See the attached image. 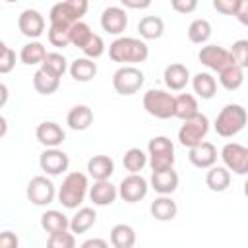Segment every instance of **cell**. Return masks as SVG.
Instances as JSON below:
<instances>
[{
	"label": "cell",
	"mask_w": 248,
	"mask_h": 248,
	"mask_svg": "<svg viewBox=\"0 0 248 248\" xmlns=\"http://www.w3.org/2000/svg\"><path fill=\"white\" fill-rule=\"evenodd\" d=\"M149 56V46L145 41L136 37H118L108 45V58L122 66H134L145 62Z\"/></svg>",
	"instance_id": "1"
},
{
	"label": "cell",
	"mask_w": 248,
	"mask_h": 248,
	"mask_svg": "<svg viewBox=\"0 0 248 248\" xmlns=\"http://www.w3.org/2000/svg\"><path fill=\"white\" fill-rule=\"evenodd\" d=\"M89 182H87V174L83 172H68L58 188V202L66 207V209H78L81 205V202L85 200V196L89 194Z\"/></svg>",
	"instance_id": "2"
},
{
	"label": "cell",
	"mask_w": 248,
	"mask_h": 248,
	"mask_svg": "<svg viewBox=\"0 0 248 248\" xmlns=\"http://www.w3.org/2000/svg\"><path fill=\"white\" fill-rule=\"evenodd\" d=\"M246 122H248L246 108L242 105H238V103H229L219 110V114H217V118L213 122V128H215L217 136L232 138V136H236L238 132L244 130Z\"/></svg>",
	"instance_id": "3"
},
{
	"label": "cell",
	"mask_w": 248,
	"mask_h": 248,
	"mask_svg": "<svg viewBox=\"0 0 248 248\" xmlns=\"http://www.w3.org/2000/svg\"><path fill=\"white\" fill-rule=\"evenodd\" d=\"M147 157L151 170L172 169L174 165V145L167 136H155L147 143Z\"/></svg>",
	"instance_id": "4"
},
{
	"label": "cell",
	"mask_w": 248,
	"mask_h": 248,
	"mask_svg": "<svg viewBox=\"0 0 248 248\" xmlns=\"http://www.w3.org/2000/svg\"><path fill=\"white\" fill-rule=\"evenodd\" d=\"M89 4L87 0H66V2H58L50 8L48 12V19L50 23H62V25H74L78 21H81V17L85 16Z\"/></svg>",
	"instance_id": "5"
},
{
	"label": "cell",
	"mask_w": 248,
	"mask_h": 248,
	"mask_svg": "<svg viewBox=\"0 0 248 248\" xmlns=\"http://www.w3.org/2000/svg\"><path fill=\"white\" fill-rule=\"evenodd\" d=\"M143 108L147 114L167 120L174 116V97L163 89H149L143 93Z\"/></svg>",
	"instance_id": "6"
},
{
	"label": "cell",
	"mask_w": 248,
	"mask_h": 248,
	"mask_svg": "<svg viewBox=\"0 0 248 248\" xmlns=\"http://www.w3.org/2000/svg\"><path fill=\"white\" fill-rule=\"evenodd\" d=\"M207 132H209V118L200 112L194 118L182 122V126L178 130V141H180V145L192 149V147L200 145L202 141H205Z\"/></svg>",
	"instance_id": "7"
},
{
	"label": "cell",
	"mask_w": 248,
	"mask_h": 248,
	"mask_svg": "<svg viewBox=\"0 0 248 248\" xmlns=\"http://www.w3.org/2000/svg\"><path fill=\"white\" fill-rule=\"evenodd\" d=\"M145 81V76L136 66H120L112 74V87L120 95H134L141 89Z\"/></svg>",
	"instance_id": "8"
},
{
	"label": "cell",
	"mask_w": 248,
	"mask_h": 248,
	"mask_svg": "<svg viewBox=\"0 0 248 248\" xmlns=\"http://www.w3.org/2000/svg\"><path fill=\"white\" fill-rule=\"evenodd\" d=\"M25 196L27 200L33 203V205H48L54 202V198L58 196L56 192V186L52 184L50 178L39 174V176H33L29 182H27V188H25Z\"/></svg>",
	"instance_id": "9"
},
{
	"label": "cell",
	"mask_w": 248,
	"mask_h": 248,
	"mask_svg": "<svg viewBox=\"0 0 248 248\" xmlns=\"http://www.w3.org/2000/svg\"><path fill=\"white\" fill-rule=\"evenodd\" d=\"M223 167L232 170L234 174H248V147L236 141H229L221 149Z\"/></svg>",
	"instance_id": "10"
},
{
	"label": "cell",
	"mask_w": 248,
	"mask_h": 248,
	"mask_svg": "<svg viewBox=\"0 0 248 248\" xmlns=\"http://www.w3.org/2000/svg\"><path fill=\"white\" fill-rule=\"evenodd\" d=\"M198 60L205 68H209V70H213L217 74L221 70H225L227 66L234 64L232 56H231V50H227V48H223L219 45H203L200 48V52H198Z\"/></svg>",
	"instance_id": "11"
},
{
	"label": "cell",
	"mask_w": 248,
	"mask_h": 248,
	"mask_svg": "<svg viewBox=\"0 0 248 248\" xmlns=\"http://www.w3.org/2000/svg\"><path fill=\"white\" fill-rule=\"evenodd\" d=\"M147 190H149V182L141 174H128L118 184V196L128 203H136L143 200L147 196Z\"/></svg>",
	"instance_id": "12"
},
{
	"label": "cell",
	"mask_w": 248,
	"mask_h": 248,
	"mask_svg": "<svg viewBox=\"0 0 248 248\" xmlns=\"http://www.w3.org/2000/svg\"><path fill=\"white\" fill-rule=\"evenodd\" d=\"M39 165H41V170H45V174L48 176H58L62 172L68 170L70 167V159L68 155L58 149V147H50V149H45L39 157Z\"/></svg>",
	"instance_id": "13"
},
{
	"label": "cell",
	"mask_w": 248,
	"mask_h": 248,
	"mask_svg": "<svg viewBox=\"0 0 248 248\" xmlns=\"http://www.w3.org/2000/svg\"><path fill=\"white\" fill-rule=\"evenodd\" d=\"M101 27L110 35H120L128 27V14L122 6H108L101 14Z\"/></svg>",
	"instance_id": "14"
},
{
	"label": "cell",
	"mask_w": 248,
	"mask_h": 248,
	"mask_svg": "<svg viewBox=\"0 0 248 248\" xmlns=\"http://www.w3.org/2000/svg\"><path fill=\"white\" fill-rule=\"evenodd\" d=\"M17 27H19L21 35H25L29 39H37L45 33V17H43L41 12H37L33 8H27L19 14Z\"/></svg>",
	"instance_id": "15"
},
{
	"label": "cell",
	"mask_w": 248,
	"mask_h": 248,
	"mask_svg": "<svg viewBox=\"0 0 248 248\" xmlns=\"http://www.w3.org/2000/svg\"><path fill=\"white\" fill-rule=\"evenodd\" d=\"M35 138H37L39 143H43L46 149H50V147H58L66 140V132L62 130L60 124H56L52 120H45L37 126Z\"/></svg>",
	"instance_id": "16"
},
{
	"label": "cell",
	"mask_w": 248,
	"mask_h": 248,
	"mask_svg": "<svg viewBox=\"0 0 248 248\" xmlns=\"http://www.w3.org/2000/svg\"><path fill=\"white\" fill-rule=\"evenodd\" d=\"M188 159L196 169H211L217 161V147L211 141H202L200 145L188 149Z\"/></svg>",
	"instance_id": "17"
},
{
	"label": "cell",
	"mask_w": 248,
	"mask_h": 248,
	"mask_svg": "<svg viewBox=\"0 0 248 248\" xmlns=\"http://www.w3.org/2000/svg\"><path fill=\"white\" fill-rule=\"evenodd\" d=\"M149 186L161 194V196H170L178 188V172L174 169H165V170H153L149 178Z\"/></svg>",
	"instance_id": "18"
},
{
	"label": "cell",
	"mask_w": 248,
	"mask_h": 248,
	"mask_svg": "<svg viewBox=\"0 0 248 248\" xmlns=\"http://www.w3.org/2000/svg\"><path fill=\"white\" fill-rule=\"evenodd\" d=\"M116 198H118V188L110 180H97L89 188V200L93 202V205L105 207V205L114 203Z\"/></svg>",
	"instance_id": "19"
},
{
	"label": "cell",
	"mask_w": 248,
	"mask_h": 248,
	"mask_svg": "<svg viewBox=\"0 0 248 248\" xmlns=\"http://www.w3.org/2000/svg\"><path fill=\"white\" fill-rule=\"evenodd\" d=\"M163 79L170 91H182L190 81V70L180 62H172L165 68Z\"/></svg>",
	"instance_id": "20"
},
{
	"label": "cell",
	"mask_w": 248,
	"mask_h": 248,
	"mask_svg": "<svg viewBox=\"0 0 248 248\" xmlns=\"http://www.w3.org/2000/svg\"><path fill=\"white\" fill-rule=\"evenodd\" d=\"M114 172V161L108 155H93L87 161V174L97 180H108Z\"/></svg>",
	"instance_id": "21"
},
{
	"label": "cell",
	"mask_w": 248,
	"mask_h": 248,
	"mask_svg": "<svg viewBox=\"0 0 248 248\" xmlns=\"http://www.w3.org/2000/svg\"><path fill=\"white\" fill-rule=\"evenodd\" d=\"M66 124L76 132H83L93 124V110L87 105H76L66 114Z\"/></svg>",
	"instance_id": "22"
},
{
	"label": "cell",
	"mask_w": 248,
	"mask_h": 248,
	"mask_svg": "<svg viewBox=\"0 0 248 248\" xmlns=\"http://www.w3.org/2000/svg\"><path fill=\"white\" fill-rule=\"evenodd\" d=\"M149 211L157 221H172L178 213V205L170 196H159L151 202Z\"/></svg>",
	"instance_id": "23"
},
{
	"label": "cell",
	"mask_w": 248,
	"mask_h": 248,
	"mask_svg": "<svg viewBox=\"0 0 248 248\" xmlns=\"http://www.w3.org/2000/svg\"><path fill=\"white\" fill-rule=\"evenodd\" d=\"M41 227L48 232V234H56V232H64L70 229V219L58 211V209H46L41 215Z\"/></svg>",
	"instance_id": "24"
},
{
	"label": "cell",
	"mask_w": 248,
	"mask_h": 248,
	"mask_svg": "<svg viewBox=\"0 0 248 248\" xmlns=\"http://www.w3.org/2000/svg\"><path fill=\"white\" fill-rule=\"evenodd\" d=\"M138 31L140 37L145 41H155L159 37H163L165 33V21L159 16H143L138 23Z\"/></svg>",
	"instance_id": "25"
},
{
	"label": "cell",
	"mask_w": 248,
	"mask_h": 248,
	"mask_svg": "<svg viewBox=\"0 0 248 248\" xmlns=\"http://www.w3.org/2000/svg\"><path fill=\"white\" fill-rule=\"evenodd\" d=\"M205 186L211 192H225L231 186V170L227 167H219V165L207 169Z\"/></svg>",
	"instance_id": "26"
},
{
	"label": "cell",
	"mask_w": 248,
	"mask_h": 248,
	"mask_svg": "<svg viewBox=\"0 0 248 248\" xmlns=\"http://www.w3.org/2000/svg\"><path fill=\"white\" fill-rule=\"evenodd\" d=\"M95 221H97V213L93 207H79L70 219V231L74 234H83L95 225Z\"/></svg>",
	"instance_id": "27"
},
{
	"label": "cell",
	"mask_w": 248,
	"mask_h": 248,
	"mask_svg": "<svg viewBox=\"0 0 248 248\" xmlns=\"http://www.w3.org/2000/svg\"><path fill=\"white\" fill-rule=\"evenodd\" d=\"M196 114H200V110H198V99L194 95L180 93L174 97V116L176 118H180L184 122V120L194 118Z\"/></svg>",
	"instance_id": "28"
},
{
	"label": "cell",
	"mask_w": 248,
	"mask_h": 248,
	"mask_svg": "<svg viewBox=\"0 0 248 248\" xmlns=\"http://www.w3.org/2000/svg\"><path fill=\"white\" fill-rule=\"evenodd\" d=\"M110 244L112 248H134L136 244V231L126 223H118L110 229Z\"/></svg>",
	"instance_id": "29"
},
{
	"label": "cell",
	"mask_w": 248,
	"mask_h": 248,
	"mask_svg": "<svg viewBox=\"0 0 248 248\" xmlns=\"http://www.w3.org/2000/svg\"><path fill=\"white\" fill-rule=\"evenodd\" d=\"M70 76L76 79V81H91L95 76H97V64L91 60V58H76L72 64H70Z\"/></svg>",
	"instance_id": "30"
},
{
	"label": "cell",
	"mask_w": 248,
	"mask_h": 248,
	"mask_svg": "<svg viewBox=\"0 0 248 248\" xmlns=\"http://www.w3.org/2000/svg\"><path fill=\"white\" fill-rule=\"evenodd\" d=\"M192 89L202 99H211L217 91V79L209 72H198L192 78Z\"/></svg>",
	"instance_id": "31"
},
{
	"label": "cell",
	"mask_w": 248,
	"mask_h": 248,
	"mask_svg": "<svg viewBox=\"0 0 248 248\" xmlns=\"http://www.w3.org/2000/svg\"><path fill=\"white\" fill-rule=\"evenodd\" d=\"M46 48H45V45L43 43H39V41H31V43H27V45H23L21 46V50H19V60L25 64V66H41L43 64V60L46 58Z\"/></svg>",
	"instance_id": "32"
},
{
	"label": "cell",
	"mask_w": 248,
	"mask_h": 248,
	"mask_svg": "<svg viewBox=\"0 0 248 248\" xmlns=\"http://www.w3.org/2000/svg\"><path fill=\"white\" fill-rule=\"evenodd\" d=\"M147 163H149V157H147L145 151L140 149V147H130V149L124 153V157H122V165H124V169H126L130 174H140V170H141Z\"/></svg>",
	"instance_id": "33"
},
{
	"label": "cell",
	"mask_w": 248,
	"mask_h": 248,
	"mask_svg": "<svg viewBox=\"0 0 248 248\" xmlns=\"http://www.w3.org/2000/svg\"><path fill=\"white\" fill-rule=\"evenodd\" d=\"M41 70L60 79L70 70V66H68V60L64 58V54H60V52H48L46 58L41 64Z\"/></svg>",
	"instance_id": "34"
},
{
	"label": "cell",
	"mask_w": 248,
	"mask_h": 248,
	"mask_svg": "<svg viewBox=\"0 0 248 248\" xmlns=\"http://www.w3.org/2000/svg\"><path fill=\"white\" fill-rule=\"evenodd\" d=\"M219 83H221L227 91H236V89L244 83V70L238 68L236 64L227 66L225 70L219 72Z\"/></svg>",
	"instance_id": "35"
},
{
	"label": "cell",
	"mask_w": 248,
	"mask_h": 248,
	"mask_svg": "<svg viewBox=\"0 0 248 248\" xmlns=\"http://www.w3.org/2000/svg\"><path fill=\"white\" fill-rule=\"evenodd\" d=\"M186 33H188L190 43H194V45H205L209 41V37H211V23L207 19H203V17H198V19H194L188 25V31Z\"/></svg>",
	"instance_id": "36"
},
{
	"label": "cell",
	"mask_w": 248,
	"mask_h": 248,
	"mask_svg": "<svg viewBox=\"0 0 248 248\" xmlns=\"http://www.w3.org/2000/svg\"><path fill=\"white\" fill-rule=\"evenodd\" d=\"M58 85H60V79L50 76V74H46V72H43L41 68L33 74V87L41 95H52L58 89Z\"/></svg>",
	"instance_id": "37"
},
{
	"label": "cell",
	"mask_w": 248,
	"mask_h": 248,
	"mask_svg": "<svg viewBox=\"0 0 248 248\" xmlns=\"http://www.w3.org/2000/svg\"><path fill=\"white\" fill-rule=\"evenodd\" d=\"M70 25H62V23H50L46 35H48V43L52 46L64 48L70 45Z\"/></svg>",
	"instance_id": "38"
},
{
	"label": "cell",
	"mask_w": 248,
	"mask_h": 248,
	"mask_svg": "<svg viewBox=\"0 0 248 248\" xmlns=\"http://www.w3.org/2000/svg\"><path fill=\"white\" fill-rule=\"evenodd\" d=\"M91 37H93V31H91V27H89L85 21H78V23H74L72 29H70V45L78 46L79 50L89 43Z\"/></svg>",
	"instance_id": "39"
},
{
	"label": "cell",
	"mask_w": 248,
	"mask_h": 248,
	"mask_svg": "<svg viewBox=\"0 0 248 248\" xmlns=\"http://www.w3.org/2000/svg\"><path fill=\"white\" fill-rule=\"evenodd\" d=\"M231 56H232V62L238 66V68H248V39H238L232 43L231 46Z\"/></svg>",
	"instance_id": "40"
},
{
	"label": "cell",
	"mask_w": 248,
	"mask_h": 248,
	"mask_svg": "<svg viewBox=\"0 0 248 248\" xmlns=\"http://www.w3.org/2000/svg\"><path fill=\"white\" fill-rule=\"evenodd\" d=\"M46 248H76V234L68 232V231L56 232V234H48Z\"/></svg>",
	"instance_id": "41"
},
{
	"label": "cell",
	"mask_w": 248,
	"mask_h": 248,
	"mask_svg": "<svg viewBox=\"0 0 248 248\" xmlns=\"http://www.w3.org/2000/svg\"><path fill=\"white\" fill-rule=\"evenodd\" d=\"M81 52H83L85 58H91V60L99 58V56L105 52V41H103V37L97 35V33H93V37H91L89 43L81 48Z\"/></svg>",
	"instance_id": "42"
},
{
	"label": "cell",
	"mask_w": 248,
	"mask_h": 248,
	"mask_svg": "<svg viewBox=\"0 0 248 248\" xmlns=\"http://www.w3.org/2000/svg\"><path fill=\"white\" fill-rule=\"evenodd\" d=\"M16 66V52L2 41L0 43V74H10Z\"/></svg>",
	"instance_id": "43"
},
{
	"label": "cell",
	"mask_w": 248,
	"mask_h": 248,
	"mask_svg": "<svg viewBox=\"0 0 248 248\" xmlns=\"http://www.w3.org/2000/svg\"><path fill=\"white\" fill-rule=\"evenodd\" d=\"M238 6H240V0H213V8L225 16H236Z\"/></svg>",
	"instance_id": "44"
},
{
	"label": "cell",
	"mask_w": 248,
	"mask_h": 248,
	"mask_svg": "<svg viewBox=\"0 0 248 248\" xmlns=\"http://www.w3.org/2000/svg\"><path fill=\"white\" fill-rule=\"evenodd\" d=\"M170 8L178 14H192L198 8L196 0H170Z\"/></svg>",
	"instance_id": "45"
},
{
	"label": "cell",
	"mask_w": 248,
	"mask_h": 248,
	"mask_svg": "<svg viewBox=\"0 0 248 248\" xmlns=\"http://www.w3.org/2000/svg\"><path fill=\"white\" fill-rule=\"evenodd\" d=\"M17 246H19V238L16 232L4 231L0 234V248H17Z\"/></svg>",
	"instance_id": "46"
},
{
	"label": "cell",
	"mask_w": 248,
	"mask_h": 248,
	"mask_svg": "<svg viewBox=\"0 0 248 248\" xmlns=\"http://www.w3.org/2000/svg\"><path fill=\"white\" fill-rule=\"evenodd\" d=\"M242 25L248 27V0H240V6L236 10V16H234Z\"/></svg>",
	"instance_id": "47"
},
{
	"label": "cell",
	"mask_w": 248,
	"mask_h": 248,
	"mask_svg": "<svg viewBox=\"0 0 248 248\" xmlns=\"http://www.w3.org/2000/svg\"><path fill=\"white\" fill-rule=\"evenodd\" d=\"M120 4H122L124 10H126V8H132V10H143V8H149V6H151L149 0H143V2H138V0H122Z\"/></svg>",
	"instance_id": "48"
},
{
	"label": "cell",
	"mask_w": 248,
	"mask_h": 248,
	"mask_svg": "<svg viewBox=\"0 0 248 248\" xmlns=\"http://www.w3.org/2000/svg\"><path fill=\"white\" fill-rule=\"evenodd\" d=\"M79 248H108V244H107V240L105 238H87L85 242H81V246Z\"/></svg>",
	"instance_id": "49"
},
{
	"label": "cell",
	"mask_w": 248,
	"mask_h": 248,
	"mask_svg": "<svg viewBox=\"0 0 248 248\" xmlns=\"http://www.w3.org/2000/svg\"><path fill=\"white\" fill-rule=\"evenodd\" d=\"M0 91H2V99H0V105L4 107L6 101H8V85L6 83H0Z\"/></svg>",
	"instance_id": "50"
},
{
	"label": "cell",
	"mask_w": 248,
	"mask_h": 248,
	"mask_svg": "<svg viewBox=\"0 0 248 248\" xmlns=\"http://www.w3.org/2000/svg\"><path fill=\"white\" fill-rule=\"evenodd\" d=\"M242 190H244V196L248 198V178H246V182H244V188H242Z\"/></svg>",
	"instance_id": "51"
}]
</instances>
